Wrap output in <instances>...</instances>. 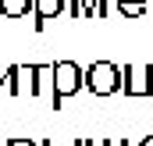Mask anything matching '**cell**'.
Here are the masks:
<instances>
[{
    "label": "cell",
    "instance_id": "cell-1",
    "mask_svg": "<svg viewBox=\"0 0 153 146\" xmlns=\"http://www.w3.org/2000/svg\"><path fill=\"white\" fill-rule=\"evenodd\" d=\"M50 89H53V107H61L64 96H75L82 89V68L75 61H53L50 64Z\"/></svg>",
    "mask_w": 153,
    "mask_h": 146
},
{
    "label": "cell",
    "instance_id": "cell-2",
    "mask_svg": "<svg viewBox=\"0 0 153 146\" xmlns=\"http://www.w3.org/2000/svg\"><path fill=\"white\" fill-rule=\"evenodd\" d=\"M117 68L114 64H107V61H96V64H89V72H85V86L96 93V96H107V93H114L117 86H121V78H117Z\"/></svg>",
    "mask_w": 153,
    "mask_h": 146
},
{
    "label": "cell",
    "instance_id": "cell-3",
    "mask_svg": "<svg viewBox=\"0 0 153 146\" xmlns=\"http://www.w3.org/2000/svg\"><path fill=\"white\" fill-rule=\"evenodd\" d=\"M64 14V0H32V29L43 32L50 18Z\"/></svg>",
    "mask_w": 153,
    "mask_h": 146
},
{
    "label": "cell",
    "instance_id": "cell-4",
    "mask_svg": "<svg viewBox=\"0 0 153 146\" xmlns=\"http://www.w3.org/2000/svg\"><path fill=\"white\" fill-rule=\"evenodd\" d=\"M29 11H32V0H0V14H4V18H11V22L25 18Z\"/></svg>",
    "mask_w": 153,
    "mask_h": 146
},
{
    "label": "cell",
    "instance_id": "cell-5",
    "mask_svg": "<svg viewBox=\"0 0 153 146\" xmlns=\"http://www.w3.org/2000/svg\"><path fill=\"white\" fill-rule=\"evenodd\" d=\"M7 146H36V139H32V136H29V139H22V136H11V139H7Z\"/></svg>",
    "mask_w": 153,
    "mask_h": 146
},
{
    "label": "cell",
    "instance_id": "cell-6",
    "mask_svg": "<svg viewBox=\"0 0 153 146\" xmlns=\"http://www.w3.org/2000/svg\"><path fill=\"white\" fill-rule=\"evenodd\" d=\"M75 146H93V139H75Z\"/></svg>",
    "mask_w": 153,
    "mask_h": 146
},
{
    "label": "cell",
    "instance_id": "cell-7",
    "mask_svg": "<svg viewBox=\"0 0 153 146\" xmlns=\"http://www.w3.org/2000/svg\"><path fill=\"white\" fill-rule=\"evenodd\" d=\"M39 146H53V139H43V143H39Z\"/></svg>",
    "mask_w": 153,
    "mask_h": 146
},
{
    "label": "cell",
    "instance_id": "cell-8",
    "mask_svg": "<svg viewBox=\"0 0 153 146\" xmlns=\"http://www.w3.org/2000/svg\"><path fill=\"white\" fill-rule=\"evenodd\" d=\"M125 4H139V0H121V7H125Z\"/></svg>",
    "mask_w": 153,
    "mask_h": 146
},
{
    "label": "cell",
    "instance_id": "cell-9",
    "mask_svg": "<svg viewBox=\"0 0 153 146\" xmlns=\"http://www.w3.org/2000/svg\"><path fill=\"white\" fill-rule=\"evenodd\" d=\"M0 93H4V72H0Z\"/></svg>",
    "mask_w": 153,
    "mask_h": 146
},
{
    "label": "cell",
    "instance_id": "cell-10",
    "mask_svg": "<svg viewBox=\"0 0 153 146\" xmlns=\"http://www.w3.org/2000/svg\"><path fill=\"white\" fill-rule=\"evenodd\" d=\"M107 146H125V143H121V139H117V143H107Z\"/></svg>",
    "mask_w": 153,
    "mask_h": 146
},
{
    "label": "cell",
    "instance_id": "cell-11",
    "mask_svg": "<svg viewBox=\"0 0 153 146\" xmlns=\"http://www.w3.org/2000/svg\"><path fill=\"white\" fill-rule=\"evenodd\" d=\"M143 146H153V139H146V143H143Z\"/></svg>",
    "mask_w": 153,
    "mask_h": 146
},
{
    "label": "cell",
    "instance_id": "cell-12",
    "mask_svg": "<svg viewBox=\"0 0 153 146\" xmlns=\"http://www.w3.org/2000/svg\"><path fill=\"white\" fill-rule=\"evenodd\" d=\"M93 146H107V143H93Z\"/></svg>",
    "mask_w": 153,
    "mask_h": 146
}]
</instances>
